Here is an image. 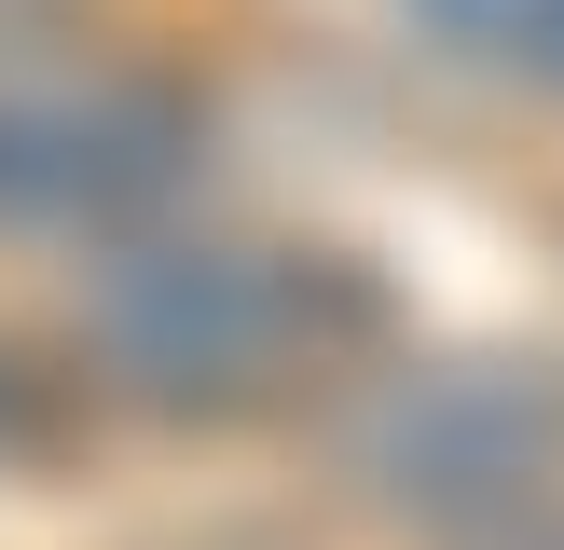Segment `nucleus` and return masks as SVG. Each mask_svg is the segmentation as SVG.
Returning a JSON list of instances; mask_svg holds the SVG:
<instances>
[{"label": "nucleus", "instance_id": "1", "mask_svg": "<svg viewBox=\"0 0 564 550\" xmlns=\"http://www.w3.org/2000/svg\"><path fill=\"white\" fill-rule=\"evenodd\" d=\"M97 330V372L152 413H193V427H248V413H290L317 385L372 372L386 344V289L345 248H124L83 302Z\"/></svg>", "mask_w": 564, "mask_h": 550}, {"label": "nucleus", "instance_id": "3", "mask_svg": "<svg viewBox=\"0 0 564 550\" xmlns=\"http://www.w3.org/2000/svg\"><path fill=\"white\" fill-rule=\"evenodd\" d=\"M372 482L413 509H510L564 468V385L510 372V358H468V372H400L372 413Z\"/></svg>", "mask_w": 564, "mask_h": 550}, {"label": "nucleus", "instance_id": "4", "mask_svg": "<svg viewBox=\"0 0 564 550\" xmlns=\"http://www.w3.org/2000/svg\"><path fill=\"white\" fill-rule=\"evenodd\" d=\"M441 55L468 69H523V82H564V0H413Z\"/></svg>", "mask_w": 564, "mask_h": 550}, {"label": "nucleus", "instance_id": "6", "mask_svg": "<svg viewBox=\"0 0 564 550\" xmlns=\"http://www.w3.org/2000/svg\"><path fill=\"white\" fill-rule=\"evenodd\" d=\"M538 550H564V537H538Z\"/></svg>", "mask_w": 564, "mask_h": 550}, {"label": "nucleus", "instance_id": "5", "mask_svg": "<svg viewBox=\"0 0 564 550\" xmlns=\"http://www.w3.org/2000/svg\"><path fill=\"white\" fill-rule=\"evenodd\" d=\"M28 427H42V399H28V372L0 358V440H28Z\"/></svg>", "mask_w": 564, "mask_h": 550}, {"label": "nucleus", "instance_id": "2", "mask_svg": "<svg viewBox=\"0 0 564 550\" xmlns=\"http://www.w3.org/2000/svg\"><path fill=\"white\" fill-rule=\"evenodd\" d=\"M207 165V97L138 55L0 69V234H124Z\"/></svg>", "mask_w": 564, "mask_h": 550}]
</instances>
